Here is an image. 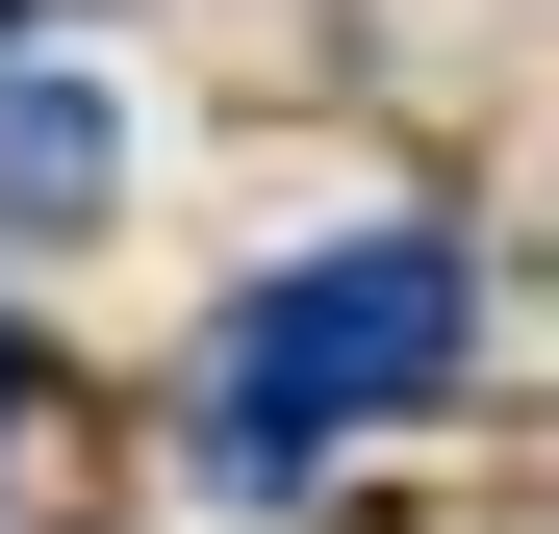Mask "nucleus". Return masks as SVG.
Returning a JSON list of instances; mask_svg holds the SVG:
<instances>
[{
	"instance_id": "4",
	"label": "nucleus",
	"mask_w": 559,
	"mask_h": 534,
	"mask_svg": "<svg viewBox=\"0 0 559 534\" xmlns=\"http://www.w3.org/2000/svg\"><path fill=\"white\" fill-rule=\"evenodd\" d=\"M0 51H26V0H0Z\"/></svg>"
},
{
	"instance_id": "1",
	"label": "nucleus",
	"mask_w": 559,
	"mask_h": 534,
	"mask_svg": "<svg viewBox=\"0 0 559 534\" xmlns=\"http://www.w3.org/2000/svg\"><path fill=\"white\" fill-rule=\"evenodd\" d=\"M457 356H484V254L457 229H331L280 281H229L204 382H178V459H204V509H306L331 459L457 407Z\"/></svg>"
},
{
	"instance_id": "2",
	"label": "nucleus",
	"mask_w": 559,
	"mask_h": 534,
	"mask_svg": "<svg viewBox=\"0 0 559 534\" xmlns=\"http://www.w3.org/2000/svg\"><path fill=\"white\" fill-rule=\"evenodd\" d=\"M103 178H128V103L0 51V229H103Z\"/></svg>"
},
{
	"instance_id": "3",
	"label": "nucleus",
	"mask_w": 559,
	"mask_h": 534,
	"mask_svg": "<svg viewBox=\"0 0 559 534\" xmlns=\"http://www.w3.org/2000/svg\"><path fill=\"white\" fill-rule=\"evenodd\" d=\"M0 459H26V331H0Z\"/></svg>"
}]
</instances>
